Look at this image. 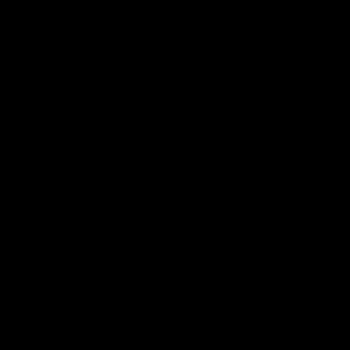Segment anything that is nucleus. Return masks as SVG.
<instances>
[]
</instances>
